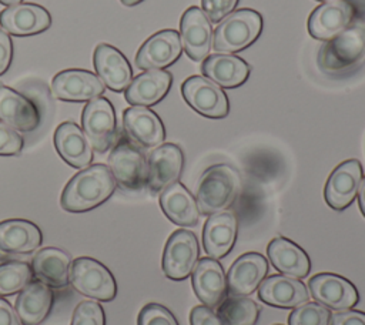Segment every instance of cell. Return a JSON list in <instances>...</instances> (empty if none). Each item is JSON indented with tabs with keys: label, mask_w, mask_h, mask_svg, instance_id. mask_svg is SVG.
<instances>
[{
	"label": "cell",
	"mask_w": 365,
	"mask_h": 325,
	"mask_svg": "<svg viewBox=\"0 0 365 325\" xmlns=\"http://www.w3.org/2000/svg\"><path fill=\"white\" fill-rule=\"evenodd\" d=\"M115 180L104 164H93L78 171L66 184L60 204L68 212H86L106 202L115 190Z\"/></svg>",
	"instance_id": "cell-1"
},
{
	"label": "cell",
	"mask_w": 365,
	"mask_h": 325,
	"mask_svg": "<svg viewBox=\"0 0 365 325\" xmlns=\"http://www.w3.org/2000/svg\"><path fill=\"white\" fill-rule=\"evenodd\" d=\"M241 190V177L228 164H215L204 171L198 185L195 201L198 211L204 215L224 211L228 208Z\"/></svg>",
	"instance_id": "cell-2"
},
{
	"label": "cell",
	"mask_w": 365,
	"mask_h": 325,
	"mask_svg": "<svg viewBox=\"0 0 365 325\" xmlns=\"http://www.w3.org/2000/svg\"><path fill=\"white\" fill-rule=\"evenodd\" d=\"M262 17L252 9L230 13L212 34V48L221 53H237L251 46L261 34Z\"/></svg>",
	"instance_id": "cell-3"
},
{
	"label": "cell",
	"mask_w": 365,
	"mask_h": 325,
	"mask_svg": "<svg viewBox=\"0 0 365 325\" xmlns=\"http://www.w3.org/2000/svg\"><path fill=\"white\" fill-rule=\"evenodd\" d=\"M365 58V27L349 26L328 40L318 53V66L327 73L352 68Z\"/></svg>",
	"instance_id": "cell-4"
},
{
	"label": "cell",
	"mask_w": 365,
	"mask_h": 325,
	"mask_svg": "<svg viewBox=\"0 0 365 325\" xmlns=\"http://www.w3.org/2000/svg\"><path fill=\"white\" fill-rule=\"evenodd\" d=\"M70 282L81 295L108 302L117 295V284L110 269L91 257L76 258L71 264Z\"/></svg>",
	"instance_id": "cell-5"
},
{
	"label": "cell",
	"mask_w": 365,
	"mask_h": 325,
	"mask_svg": "<svg viewBox=\"0 0 365 325\" xmlns=\"http://www.w3.org/2000/svg\"><path fill=\"white\" fill-rule=\"evenodd\" d=\"M108 168L123 190L140 191L147 185V160L143 151L127 138H120L113 147Z\"/></svg>",
	"instance_id": "cell-6"
},
{
	"label": "cell",
	"mask_w": 365,
	"mask_h": 325,
	"mask_svg": "<svg viewBox=\"0 0 365 325\" xmlns=\"http://www.w3.org/2000/svg\"><path fill=\"white\" fill-rule=\"evenodd\" d=\"M81 127L91 147L98 153H106L113 147L117 137L113 104L104 97L90 100L83 108Z\"/></svg>",
	"instance_id": "cell-7"
},
{
	"label": "cell",
	"mask_w": 365,
	"mask_h": 325,
	"mask_svg": "<svg viewBox=\"0 0 365 325\" xmlns=\"http://www.w3.org/2000/svg\"><path fill=\"white\" fill-rule=\"evenodd\" d=\"M200 247L194 232L174 231L165 242L163 252V272L167 278L182 281L188 278L198 261Z\"/></svg>",
	"instance_id": "cell-8"
},
{
	"label": "cell",
	"mask_w": 365,
	"mask_h": 325,
	"mask_svg": "<svg viewBox=\"0 0 365 325\" xmlns=\"http://www.w3.org/2000/svg\"><path fill=\"white\" fill-rule=\"evenodd\" d=\"M181 93L185 103L204 117L224 118L228 114L230 105L225 93L205 77H188L181 86Z\"/></svg>",
	"instance_id": "cell-9"
},
{
	"label": "cell",
	"mask_w": 365,
	"mask_h": 325,
	"mask_svg": "<svg viewBox=\"0 0 365 325\" xmlns=\"http://www.w3.org/2000/svg\"><path fill=\"white\" fill-rule=\"evenodd\" d=\"M308 287L312 298L328 309H351L359 301V294L355 285L346 278L332 272H321L314 275L309 279Z\"/></svg>",
	"instance_id": "cell-10"
},
{
	"label": "cell",
	"mask_w": 365,
	"mask_h": 325,
	"mask_svg": "<svg viewBox=\"0 0 365 325\" xmlns=\"http://www.w3.org/2000/svg\"><path fill=\"white\" fill-rule=\"evenodd\" d=\"M106 86L94 73L81 68H68L57 73L51 81V93L63 101H90L104 93Z\"/></svg>",
	"instance_id": "cell-11"
},
{
	"label": "cell",
	"mask_w": 365,
	"mask_h": 325,
	"mask_svg": "<svg viewBox=\"0 0 365 325\" xmlns=\"http://www.w3.org/2000/svg\"><path fill=\"white\" fill-rule=\"evenodd\" d=\"M182 51L180 34L165 29L148 37L137 51L135 66L141 70H163L175 63Z\"/></svg>",
	"instance_id": "cell-12"
},
{
	"label": "cell",
	"mask_w": 365,
	"mask_h": 325,
	"mask_svg": "<svg viewBox=\"0 0 365 325\" xmlns=\"http://www.w3.org/2000/svg\"><path fill=\"white\" fill-rule=\"evenodd\" d=\"M184 155L178 145L165 143L155 147L147 160V187L157 194L175 182L181 175Z\"/></svg>",
	"instance_id": "cell-13"
},
{
	"label": "cell",
	"mask_w": 365,
	"mask_h": 325,
	"mask_svg": "<svg viewBox=\"0 0 365 325\" xmlns=\"http://www.w3.org/2000/svg\"><path fill=\"white\" fill-rule=\"evenodd\" d=\"M362 180V167L358 160H348L334 168L327 180L324 197L327 204L342 211L349 207L356 197Z\"/></svg>",
	"instance_id": "cell-14"
},
{
	"label": "cell",
	"mask_w": 365,
	"mask_h": 325,
	"mask_svg": "<svg viewBox=\"0 0 365 325\" xmlns=\"http://www.w3.org/2000/svg\"><path fill=\"white\" fill-rule=\"evenodd\" d=\"M191 282L197 298L210 308L218 306L227 298L228 285L224 268L211 257L197 261L191 272Z\"/></svg>",
	"instance_id": "cell-15"
},
{
	"label": "cell",
	"mask_w": 365,
	"mask_h": 325,
	"mask_svg": "<svg viewBox=\"0 0 365 325\" xmlns=\"http://www.w3.org/2000/svg\"><path fill=\"white\" fill-rule=\"evenodd\" d=\"M181 44L188 57L195 61L204 60L212 44V30L208 17L197 7H188L180 21Z\"/></svg>",
	"instance_id": "cell-16"
},
{
	"label": "cell",
	"mask_w": 365,
	"mask_h": 325,
	"mask_svg": "<svg viewBox=\"0 0 365 325\" xmlns=\"http://www.w3.org/2000/svg\"><path fill=\"white\" fill-rule=\"evenodd\" d=\"M0 26L13 36H33L51 26V16L43 6L19 3L0 11Z\"/></svg>",
	"instance_id": "cell-17"
},
{
	"label": "cell",
	"mask_w": 365,
	"mask_h": 325,
	"mask_svg": "<svg viewBox=\"0 0 365 325\" xmlns=\"http://www.w3.org/2000/svg\"><path fill=\"white\" fill-rule=\"evenodd\" d=\"M123 125L127 135L145 148L161 145L165 138V128L161 118L150 108L133 105L123 113Z\"/></svg>",
	"instance_id": "cell-18"
},
{
	"label": "cell",
	"mask_w": 365,
	"mask_h": 325,
	"mask_svg": "<svg viewBox=\"0 0 365 325\" xmlns=\"http://www.w3.org/2000/svg\"><path fill=\"white\" fill-rule=\"evenodd\" d=\"M354 13V6L345 0L327 1L309 14L308 31L314 38L328 41L348 27Z\"/></svg>",
	"instance_id": "cell-19"
},
{
	"label": "cell",
	"mask_w": 365,
	"mask_h": 325,
	"mask_svg": "<svg viewBox=\"0 0 365 325\" xmlns=\"http://www.w3.org/2000/svg\"><path fill=\"white\" fill-rule=\"evenodd\" d=\"M93 63L98 78L113 91L125 90L133 78V70L124 54L115 47L101 43L96 47Z\"/></svg>",
	"instance_id": "cell-20"
},
{
	"label": "cell",
	"mask_w": 365,
	"mask_h": 325,
	"mask_svg": "<svg viewBox=\"0 0 365 325\" xmlns=\"http://www.w3.org/2000/svg\"><path fill=\"white\" fill-rule=\"evenodd\" d=\"M268 274V261L258 252L240 255L228 269L227 285L232 295H250Z\"/></svg>",
	"instance_id": "cell-21"
},
{
	"label": "cell",
	"mask_w": 365,
	"mask_h": 325,
	"mask_svg": "<svg viewBox=\"0 0 365 325\" xmlns=\"http://www.w3.org/2000/svg\"><path fill=\"white\" fill-rule=\"evenodd\" d=\"M238 222L232 211H220L208 217L202 229V245L208 257L220 259L234 247Z\"/></svg>",
	"instance_id": "cell-22"
},
{
	"label": "cell",
	"mask_w": 365,
	"mask_h": 325,
	"mask_svg": "<svg viewBox=\"0 0 365 325\" xmlns=\"http://www.w3.org/2000/svg\"><path fill=\"white\" fill-rule=\"evenodd\" d=\"M0 121L29 133L38 127L40 113L31 100L7 86H0Z\"/></svg>",
	"instance_id": "cell-23"
},
{
	"label": "cell",
	"mask_w": 365,
	"mask_h": 325,
	"mask_svg": "<svg viewBox=\"0 0 365 325\" xmlns=\"http://www.w3.org/2000/svg\"><path fill=\"white\" fill-rule=\"evenodd\" d=\"M54 147L58 155L74 168H86L94 158L83 128L73 121H64L56 128Z\"/></svg>",
	"instance_id": "cell-24"
},
{
	"label": "cell",
	"mask_w": 365,
	"mask_h": 325,
	"mask_svg": "<svg viewBox=\"0 0 365 325\" xmlns=\"http://www.w3.org/2000/svg\"><path fill=\"white\" fill-rule=\"evenodd\" d=\"M308 296L302 281L281 274L264 278L258 289V298L277 308H295L307 302Z\"/></svg>",
	"instance_id": "cell-25"
},
{
	"label": "cell",
	"mask_w": 365,
	"mask_h": 325,
	"mask_svg": "<svg viewBox=\"0 0 365 325\" xmlns=\"http://www.w3.org/2000/svg\"><path fill=\"white\" fill-rule=\"evenodd\" d=\"M71 255L56 247L41 248L31 261L33 275L53 288H61L70 282Z\"/></svg>",
	"instance_id": "cell-26"
},
{
	"label": "cell",
	"mask_w": 365,
	"mask_h": 325,
	"mask_svg": "<svg viewBox=\"0 0 365 325\" xmlns=\"http://www.w3.org/2000/svg\"><path fill=\"white\" fill-rule=\"evenodd\" d=\"M54 294L48 285L41 281H31L20 291L16 299V312L21 325H40L53 308Z\"/></svg>",
	"instance_id": "cell-27"
},
{
	"label": "cell",
	"mask_w": 365,
	"mask_h": 325,
	"mask_svg": "<svg viewBox=\"0 0 365 325\" xmlns=\"http://www.w3.org/2000/svg\"><path fill=\"white\" fill-rule=\"evenodd\" d=\"M205 78L224 88H234L244 84L250 76V66L245 60L232 54H211L201 64Z\"/></svg>",
	"instance_id": "cell-28"
},
{
	"label": "cell",
	"mask_w": 365,
	"mask_h": 325,
	"mask_svg": "<svg viewBox=\"0 0 365 325\" xmlns=\"http://www.w3.org/2000/svg\"><path fill=\"white\" fill-rule=\"evenodd\" d=\"M173 83V77L165 70H147L131 80L125 88V100L131 105L150 107L161 101Z\"/></svg>",
	"instance_id": "cell-29"
},
{
	"label": "cell",
	"mask_w": 365,
	"mask_h": 325,
	"mask_svg": "<svg viewBox=\"0 0 365 325\" xmlns=\"http://www.w3.org/2000/svg\"><path fill=\"white\" fill-rule=\"evenodd\" d=\"M268 258L275 269L292 278H305L311 269L308 254L288 238L277 237L267 247Z\"/></svg>",
	"instance_id": "cell-30"
},
{
	"label": "cell",
	"mask_w": 365,
	"mask_h": 325,
	"mask_svg": "<svg viewBox=\"0 0 365 325\" xmlns=\"http://www.w3.org/2000/svg\"><path fill=\"white\" fill-rule=\"evenodd\" d=\"M43 242L40 228L21 218L4 220L0 222V251L9 254H29Z\"/></svg>",
	"instance_id": "cell-31"
},
{
	"label": "cell",
	"mask_w": 365,
	"mask_h": 325,
	"mask_svg": "<svg viewBox=\"0 0 365 325\" xmlns=\"http://www.w3.org/2000/svg\"><path fill=\"white\" fill-rule=\"evenodd\" d=\"M160 207L165 217L177 225H195L200 211L192 194L178 181L161 191Z\"/></svg>",
	"instance_id": "cell-32"
},
{
	"label": "cell",
	"mask_w": 365,
	"mask_h": 325,
	"mask_svg": "<svg viewBox=\"0 0 365 325\" xmlns=\"http://www.w3.org/2000/svg\"><path fill=\"white\" fill-rule=\"evenodd\" d=\"M217 314L227 325H255L259 318V306L251 298L232 295L217 306Z\"/></svg>",
	"instance_id": "cell-33"
},
{
	"label": "cell",
	"mask_w": 365,
	"mask_h": 325,
	"mask_svg": "<svg viewBox=\"0 0 365 325\" xmlns=\"http://www.w3.org/2000/svg\"><path fill=\"white\" fill-rule=\"evenodd\" d=\"M33 281V271L27 262L7 261L0 264V296L13 295Z\"/></svg>",
	"instance_id": "cell-34"
},
{
	"label": "cell",
	"mask_w": 365,
	"mask_h": 325,
	"mask_svg": "<svg viewBox=\"0 0 365 325\" xmlns=\"http://www.w3.org/2000/svg\"><path fill=\"white\" fill-rule=\"evenodd\" d=\"M331 311L315 302H304L289 314L288 325H329Z\"/></svg>",
	"instance_id": "cell-35"
},
{
	"label": "cell",
	"mask_w": 365,
	"mask_h": 325,
	"mask_svg": "<svg viewBox=\"0 0 365 325\" xmlns=\"http://www.w3.org/2000/svg\"><path fill=\"white\" fill-rule=\"evenodd\" d=\"M71 325H106L103 306L96 301H81L73 312Z\"/></svg>",
	"instance_id": "cell-36"
},
{
	"label": "cell",
	"mask_w": 365,
	"mask_h": 325,
	"mask_svg": "<svg viewBox=\"0 0 365 325\" xmlns=\"http://www.w3.org/2000/svg\"><path fill=\"white\" fill-rule=\"evenodd\" d=\"M137 325H178L173 312L164 305L151 302L141 308Z\"/></svg>",
	"instance_id": "cell-37"
},
{
	"label": "cell",
	"mask_w": 365,
	"mask_h": 325,
	"mask_svg": "<svg viewBox=\"0 0 365 325\" xmlns=\"http://www.w3.org/2000/svg\"><path fill=\"white\" fill-rule=\"evenodd\" d=\"M23 147V137L14 128L0 121V155H17Z\"/></svg>",
	"instance_id": "cell-38"
},
{
	"label": "cell",
	"mask_w": 365,
	"mask_h": 325,
	"mask_svg": "<svg viewBox=\"0 0 365 325\" xmlns=\"http://www.w3.org/2000/svg\"><path fill=\"white\" fill-rule=\"evenodd\" d=\"M238 0H201V10L212 23H220L224 17H227L235 6Z\"/></svg>",
	"instance_id": "cell-39"
},
{
	"label": "cell",
	"mask_w": 365,
	"mask_h": 325,
	"mask_svg": "<svg viewBox=\"0 0 365 325\" xmlns=\"http://www.w3.org/2000/svg\"><path fill=\"white\" fill-rule=\"evenodd\" d=\"M191 325H227V322L207 305H197L190 312Z\"/></svg>",
	"instance_id": "cell-40"
},
{
	"label": "cell",
	"mask_w": 365,
	"mask_h": 325,
	"mask_svg": "<svg viewBox=\"0 0 365 325\" xmlns=\"http://www.w3.org/2000/svg\"><path fill=\"white\" fill-rule=\"evenodd\" d=\"M329 325H365V312L345 309L331 315Z\"/></svg>",
	"instance_id": "cell-41"
},
{
	"label": "cell",
	"mask_w": 365,
	"mask_h": 325,
	"mask_svg": "<svg viewBox=\"0 0 365 325\" xmlns=\"http://www.w3.org/2000/svg\"><path fill=\"white\" fill-rule=\"evenodd\" d=\"M13 58V43L9 33L0 29V76L4 74Z\"/></svg>",
	"instance_id": "cell-42"
},
{
	"label": "cell",
	"mask_w": 365,
	"mask_h": 325,
	"mask_svg": "<svg viewBox=\"0 0 365 325\" xmlns=\"http://www.w3.org/2000/svg\"><path fill=\"white\" fill-rule=\"evenodd\" d=\"M0 325H21L16 309L3 298H0Z\"/></svg>",
	"instance_id": "cell-43"
},
{
	"label": "cell",
	"mask_w": 365,
	"mask_h": 325,
	"mask_svg": "<svg viewBox=\"0 0 365 325\" xmlns=\"http://www.w3.org/2000/svg\"><path fill=\"white\" fill-rule=\"evenodd\" d=\"M358 204H359V210L362 212V215L365 217V177L361 180L359 188H358Z\"/></svg>",
	"instance_id": "cell-44"
},
{
	"label": "cell",
	"mask_w": 365,
	"mask_h": 325,
	"mask_svg": "<svg viewBox=\"0 0 365 325\" xmlns=\"http://www.w3.org/2000/svg\"><path fill=\"white\" fill-rule=\"evenodd\" d=\"M124 6H135L138 3H141L143 0H120Z\"/></svg>",
	"instance_id": "cell-45"
},
{
	"label": "cell",
	"mask_w": 365,
	"mask_h": 325,
	"mask_svg": "<svg viewBox=\"0 0 365 325\" xmlns=\"http://www.w3.org/2000/svg\"><path fill=\"white\" fill-rule=\"evenodd\" d=\"M21 0H0L1 4L4 6H14V4H19Z\"/></svg>",
	"instance_id": "cell-46"
},
{
	"label": "cell",
	"mask_w": 365,
	"mask_h": 325,
	"mask_svg": "<svg viewBox=\"0 0 365 325\" xmlns=\"http://www.w3.org/2000/svg\"><path fill=\"white\" fill-rule=\"evenodd\" d=\"M318 1H324V3H327V1H338V0H318Z\"/></svg>",
	"instance_id": "cell-47"
},
{
	"label": "cell",
	"mask_w": 365,
	"mask_h": 325,
	"mask_svg": "<svg viewBox=\"0 0 365 325\" xmlns=\"http://www.w3.org/2000/svg\"><path fill=\"white\" fill-rule=\"evenodd\" d=\"M274 325H281V324H274Z\"/></svg>",
	"instance_id": "cell-48"
}]
</instances>
